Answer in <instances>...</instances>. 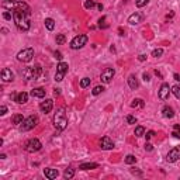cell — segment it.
Listing matches in <instances>:
<instances>
[{
  "instance_id": "cell-4",
  "label": "cell",
  "mask_w": 180,
  "mask_h": 180,
  "mask_svg": "<svg viewBox=\"0 0 180 180\" xmlns=\"http://www.w3.org/2000/svg\"><path fill=\"white\" fill-rule=\"evenodd\" d=\"M37 124H38V117L37 116H30V117H27V118L23 120V122L20 124V131L21 132L30 131V130H33Z\"/></svg>"
},
{
  "instance_id": "cell-1",
  "label": "cell",
  "mask_w": 180,
  "mask_h": 180,
  "mask_svg": "<svg viewBox=\"0 0 180 180\" xmlns=\"http://www.w3.org/2000/svg\"><path fill=\"white\" fill-rule=\"evenodd\" d=\"M30 15H31V9L30 10H14L13 11V20H14L15 25L23 31L30 30Z\"/></svg>"
},
{
  "instance_id": "cell-18",
  "label": "cell",
  "mask_w": 180,
  "mask_h": 180,
  "mask_svg": "<svg viewBox=\"0 0 180 180\" xmlns=\"http://www.w3.org/2000/svg\"><path fill=\"white\" fill-rule=\"evenodd\" d=\"M14 100L17 101L19 104H24V103H27V101H28V94L25 92L17 93V94H15V97H14Z\"/></svg>"
},
{
  "instance_id": "cell-17",
  "label": "cell",
  "mask_w": 180,
  "mask_h": 180,
  "mask_svg": "<svg viewBox=\"0 0 180 180\" xmlns=\"http://www.w3.org/2000/svg\"><path fill=\"white\" fill-rule=\"evenodd\" d=\"M44 174H45V177H48L49 180H52V179H56L59 173H58V170H56V169L46 168V169H44Z\"/></svg>"
},
{
  "instance_id": "cell-37",
  "label": "cell",
  "mask_w": 180,
  "mask_h": 180,
  "mask_svg": "<svg viewBox=\"0 0 180 180\" xmlns=\"http://www.w3.org/2000/svg\"><path fill=\"white\" fill-rule=\"evenodd\" d=\"M127 122H128V124H135V122H137V118H135L134 116H127Z\"/></svg>"
},
{
  "instance_id": "cell-31",
  "label": "cell",
  "mask_w": 180,
  "mask_h": 180,
  "mask_svg": "<svg viewBox=\"0 0 180 180\" xmlns=\"http://www.w3.org/2000/svg\"><path fill=\"white\" fill-rule=\"evenodd\" d=\"M65 41H66V37H65L64 34H58V35H56V44H58V45H62Z\"/></svg>"
},
{
  "instance_id": "cell-13",
  "label": "cell",
  "mask_w": 180,
  "mask_h": 180,
  "mask_svg": "<svg viewBox=\"0 0 180 180\" xmlns=\"http://www.w3.org/2000/svg\"><path fill=\"white\" fill-rule=\"evenodd\" d=\"M100 148H101V149H104V151L113 149V148H114L113 139H111V138H108V137H103L100 139Z\"/></svg>"
},
{
  "instance_id": "cell-35",
  "label": "cell",
  "mask_w": 180,
  "mask_h": 180,
  "mask_svg": "<svg viewBox=\"0 0 180 180\" xmlns=\"http://www.w3.org/2000/svg\"><path fill=\"white\" fill-rule=\"evenodd\" d=\"M94 6H96V3L93 0H86L85 2V9H93Z\"/></svg>"
},
{
  "instance_id": "cell-3",
  "label": "cell",
  "mask_w": 180,
  "mask_h": 180,
  "mask_svg": "<svg viewBox=\"0 0 180 180\" xmlns=\"http://www.w3.org/2000/svg\"><path fill=\"white\" fill-rule=\"evenodd\" d=\"M42 73V68L40 65H34V66H30V68H25L24 72H23V76L25 77L27 80H31V79H38Z\"/></svg>"
},
{
  "instance_id": "cell-19",
  "label": "cell",
  "mask_w": 180,
  "mask_h": 180,
  "mask_svg": "<svg viewBox=\"0 0 180 180\" xmlns=\"http://www.w3.org/2000/svg\"><path fill=\"white\" fill-rule=\"evenodd\" d=\"M30 94L33 96V97H40V99H42V97H45V89H42V87L33 89Z\"/></svg>"
},
{
  "instance_id": "cell-50",
  "label": "cell",
  "mask_w": 180,
  "mask_h": 180,
  "mask_svg": "<svg viewBox=\"0 0 180 180\" xmlns=\"http://www.w3.org/2000/svg\"><path fill=\"white\" fill-rule=\"evenodd\" d=\"M97 7H99V10H100V11L103 10V4H97Z\"/></svg>"
},
{
  "instance_id": "cell-45",
  "label": "cell",
  "mask_w": 180,
  "mask_h": 180,
  "mask_svg": "<svg viewBox=\"0 0 180 180\" xmlns=\"http://www.w3.org/2000/svg\"><path fill=\"white\" fill-rule=\"evenodd\" d=\"M131 173H132V174H138V176H141V174H142V173H141V172L135 170V168H134V169H131Z\"/></svg>"
},
{
  "instance_id": "cell-29",
  "label": "cell",
  "mask_w": 180,
  "mask_h": 180,
  "mask_svg": "<svg viewBox=\"0 0 180 180\" xmlns=\"http://www.w3.org/2000/svg\"><path fill=\"white\" fill-rule=\"evenodd\" d=\"M134 134H135V137H142V135L145 134V128L139 125V127H137V128H135V132H134Z\"/></svg>"
},
{
  "instance_id": "cell-25",
  "label": "cell",
  "mask_w": 180,
  "mask_h": 180,
  "mask_svg": "<svg viewBox=\"0 0 180 180\" xmlns=\"http://www.w3.org/2000/svg\"><path fill=\"white\" fill-rule=\"evenodd\" d=\"M75 176V170H73V169H66V170H65L64 172V177H65V179H72V177H73Z\"/></svg>"
},
{
  "instance_id": "cell-26",
  "label": "cell",
  "mask_w": 180,
  "mask_h": 180,
  "mask_svg": "<svg viewBox=\"0 0 180 180\" xmlns=\"http://www.w3.org/2000/svg\"><path fill=\"white\" fill-rule=\"evenodd\" d=\"M124 162L127 163V165H132V163H135V162H137V158H135L134 155H128V156H125Z\"/></svg>"
},
{
  "instance_id": "cell-8",
  "label": "cell",
  "mask_w": 180,
  "mask_h": 180,
  "mask_svg": "<svg viewBox=\"0 0 180 180\" xmlns=\"http://www.w3.org/2000/svg\"><path fill=\"white\" fill-rule=\"evenodd\" d=\"M33 58H34L33 48H25L17 54V61H20V62H30Z\"/></svg>"
},
{
  "instance_id": "cell-16",
  "label": "cell",
  "mask_w": 180,
  "mask_h": 180,
  "mask_svg": "<svg viewBox=\"0 0 180 180\" xmlns=\"http://www.w3.org/2000/svg\"><path fill=\"white\" fill-rule=\"evenodd\" d=\"M141 21H142V14H141V13H134V14H131L128 17V23L132 25L139 24Z\"/></svg>"
},
{
  "instance_id": "cell-12",
  "label": "cell",
  "mask_w": 180,
  "mask_h": 180,
  "mask_svg": "<svg viewBox=\"0 0 180 180\" xmlns=\"http://www.w3.org/2000/svg\"><path fill=\"white\" fill-rule=\"evenodd\" d=\"M169 94H170V86L168 83H163L160 86V89H159V99L160 100H168Z\"/></svg>"
},
{
  "instance_id": "cell-39",
  "label": "cell",
  "mask_w": 180,
  "mask_h": 180,
  "mask_svg": "<svg viewBox=\"0 0 180 180\" xmlns=\"http://www.w3.org/2000/svg\"><path fill=\"white\" fill-rule=\"evenodd\" d=\"M54 55H55V58L58 59V61H62V58H64V56H62V54L59 51H55V52H54Z\"/></svg>"
},
{
  "instance_id": "cell-9",
  "label": "cell",
  "mask_w": 180,
  "mask_h": 180,
  "mask_svg": "<svg viewBox=\"0 0 180 180\" xmlns=\"http://www.w3.org/2000/svg\"><path fill=\"white\" fill-rule=\"evenodd\" d=\"M68 64L66 62H59L58 66H56V75H55V80L56 82H62L65 77V75H66L68 72Z\"/></svg>"
},
{
  "instance_id": "cell-14",
  "label": "cell",
  "mask_w": 180,
  "mask_h": 180,
  "mask_svg": "<svg viewBox=\"0 0 180 180\" xmlns=\"http://www.w3.org/2000/svg\"><path fill=\"white\" fill-rule=\"evenodd\" d=\"M52 107H54V100H51V99H46L45 101H42V103L40 104V110L42 111V113L48 114V113H51Z\"/></svg>"
},
{
  "instance_id": "cell-43",
  "label": "cell",
  "mask_w": 180,
  "mask_h": 180,
  "mask_svg": "<svg viewBox=\"0 0 180 180\" xmlns=\"http://www.w3.org/2000/svg\"><path fill=\"white\" fill-rule=\"evenodd\" d=\"M6 111H7V107L6 106L0 107V114H2V116H4V114H6Z\"/></svg>"
},
{
  "instance_id": "cell-49",
  "label": "cell",
  "mask_w": 180,
  "mask_h": 180,
  "mask_svg": "<svg viewBox=\"0 0 180 180\" xmlns=\"http://www.w3.org/2000/svg\"><path fill=\"white\" fill-rule=\"evenodd\" d=\"M155 73H156V76H159V77H162V75H160V72H158V70H155Z\"/></svg>"
},
{
  "instance_id": "cell-46",
  "label": "cell",
  "mask_w": 180,
  "mask_h": 180,
  "mask_svg": "<svg viewBox=\"0 0 180 180\" xmlns=\"http://www.w3.org/2000/svg\"><path fill=\"white\" fill-rule=\"evenodd\" d=\"M173 77H174V80L180 82V75H179V73H174V75H173Z\"/></svg>"
},
{
  "instance_id": "cell-44",
  "label": "cell",
  "mask_w": 180,
  "mask_h": 180,
  "mask_svg": "<svg viewBox=\"0 0 180 180\" xmlns=\"http://www.w3.org/2000/svg\"><path fill=\"white\" fill-rule=\"evenodd\" d=\"M143 80H145V82H149L151 80V76L148 73H143Z\"/></svg>"
},
{
  "instance_id": "cell-11",
  "label": "cell",
  "mask_w": 180,
  "mask_h": 180,
  "mask_svg": "<svg viewBox=\"0 0 180 180\" xmlns=\"http://www.w3.org/2000/svg\"><path fill=\"white\" fill-rule=\"evenodd\" d=\"M179 159H180V147H174L173 149H170L169 153L166 155V160L170 162V163L179 160Z\"/></svg>"
},
{
  "instance_id": "cell-20",
  "label": "cell",
  "mask_w": 180,
  "mask_h": 180,
  "mask_svg": "<svg viewBox=\"0 0 180 180\" xmlns=\"http://www.w3.org/2000/svg\"><path fill=\"white\" fill-rule=\"evenodd\" d=\"M162 113H163V117H165V118H173V117H174V111H173V108H172V107H169V106L163 107Z\"/></svg>"
},
{
  "instance_id": "cell-30",
  "label": "cell",
  "mask_w": 180,
  "mask_h": 180,
  "mask_svg": "<svg viewBox=\"0 0 180 180\" xmlns=\"http://www.w3.org/2000/svg\"><path fill=\"white\" fill-rule=\"evenodd\" d=\"M131 107H143V100H141V99H135V100H132Z\"/></svg>"
},
{
  "instance_id": "cell-28",
  "label": "cell",
  "mask_w": 180,
  "mask_h": 180,
  "mask_svg": "<svg viewBox=\"0 0 180 180\" xmlns=\"http://www.w3.org/2000/svg\"><path fill=\"white\" fill-rule=\"evenodd\" d=\"M162 55H163V49L162 48H156L152 51V56H155V58H160Z\"/></svg>"
},
{
  "instance_id": "cell-15",
  "label": "cell",
  "mask_w": 180,
  "mask_h": 180,
  "mask_svg": "<svg viewBox=\"0 0 180 180\" xmlns=\"http://www.w3.org/2000/svg\"><path fill=\"white\" fill-rule=\"evenodd\" d=\"M2 79H3V82H11V80L14 79V75H13V72L10 69L4 68V69L2 70Z\"/></svg>"
},
{
  "instance_id": "cell-34",
  "label": "cell",
  "mask_w": 180,
  "mask_h": 180,
  "mask_svg": "<svg viewBox=\"0 0 180 180\" xmlns=\"http://www.w3.org/2000/svg\"><path fill=\"white\" fill-rule=\"evenodd\" d=\"M172 92H173V94L176 96L177 99H180V85H176L172 87Z\"/></svg>"
},
{
  "instance_id": "cell-33",
  "label": "cell",
  "mask_w": 180,
  "mask_h": 180,
  "mask_svg": "<svg viewBox=\"0 0 180 180\" xmlns=\"http://www.w3.org/2000/svg\"><path fill=\"white\" fill-rule=\"evenodd\" d=\"M103 92H104V87H103V86H96V87L92 90V93H93L94 96L100 94V93H103Z\"/></svg>"
},
{
  "instance_id": "cell-32",
  "label": "cell",
  "mask_w": 180,
  "mask_h": 180,
  "mask_svg": "<svg viewBox=\"0 0 180 180\" xmlns=\"http://www.w3.org/2000/svg\"><path fill=\"white\" fill-rule=\"evenodd\" d=\"M172 135H173L174 138H180V125H174L173 127V132H172Z\"/></svg>"
},
{
  "instance_id": "cell-7",
  "label": "cell",
  "mask_w": 180,
  "mask_h": 180,
  "mask_svg": "<svg viewBox=\"0 0 180 180\" xmlns=\"http://www.w3.org/2000/svg\"><path fill=\"white\" fill-rule=\"evenodd\" d=\"M41 147H42V143L40 142V139L33 138V139H30L27 143H25L24 149L27 151V152H30V153H34V152H38V151L41 149Z\"/></svg>"
},
{
  "instance_id": "cell-47",
  "label": "cell",
  "mask_w": 180,
  "mask_h": 180,
  "mask_svg": "<svg viewBox=\"0 0 180 180\" xmlns=\"http://www.w3.org/2000/svg\"><path fill=\"white\" fill-rule=\"evenodd\" d=\"M138 59H139V61H145V59H147V55H139Z\"/></svg>"
},
{
  "instance_id": "cell-23",
  "label": "cell",
  "mask_w": 180,
  "mask_h": 180,
  "mask_svg": "<svg viewBox=\"0 0 180 180\" xmlns=\"http://www.w3.org/2000/svg\"><path fill=\"white\" fill-rule=\"evenodd\" d=\"M45 27L46 30L52 31L54 28H55V21H54V19H45Z\"/></svg>"
},
{
  "instance_id": "cell-40",
  "label": "cell",
  "mask_w": 180,
  "mask_h": 180,
  "mask_svg": "<svg viewBox=\"0 0 180 180\" xmlns=\"http://www.w3.org/2000/svg\"><path fill=\"white\" fill-rule=\"evenodd\" d=\"M152 149H153V145H152V143H145V151L151 152Z\"/></svg>"
},
{
  "instance_id": "cell-21",
  "label": "cell",
  "mask_w": 180,
  "mask_h": 180,
  "mask_svg": "<svg viewBox=\"0 0 180 180\" xmlns=\"http://www.w3.org/2000/svg\"><path fill=\"white\" fill-rule=\"evenodd\" d=\"M128 85H130V87L131 89H138V86H139V83H138V79H137V76L135 75H130V77H128Z\"/></svg>"
},
{
  "instance_id": "cell-48",
  "label": "cell",
  "mask_w": 180,
  "mask_h": 180,
  "mask_svg": "<svg viewBox=\"0 0 180 180\" xmlns=\"http://www.w3.org/2000/svg\"><path fill=\"white\" fill-rule=\"evenodd\" d=\"M54 96H59V89H55V92H54Z\"/></svg>"
},
{
  "instance_id": "cell-5",
  "label": "cell",
  "mask_w": 180,
  "mask_h": 180,
  "mask_svg": "<svg viewBox=\"0 0 180 180\" xmlns=\"http://www.w3.org/2000/svg\"><path fill=\"white\" fill-rule=\"evenodd\" d=\"M4 9H13V10H30V6L21 0H9L3 3Z\"/></svg>"
},
{
  "instance_id": "cell-42",
  "label": "cell",
  "mask_w": 180,
  "mask_h": 180,
  "mask_svg": "<svg viewBox=\"0 0 180 180\" xmlns=\"http://www.w3.org/2000/svg\"><path fill=\"white\" fill-rule=\"evenodd\" d=\"M3 17H4L6 20H11V14H10L9 11H4V13H3Z\"/></svg>"
},
{
  "instance_id": "cell-2",
  "label": "cell",
  "mask_w": 180,
  "mask_h": 180,
  "mask_svg": "<svg viewBox=\"0 0 180 180\" xmlns=\"http://www.w3.org/2000/svg\"><path fill=\"white\" fill-rule=\"evenodd\" d=\"M54 127H55L58 131H64L65 128H66L68 125V118H66V113H65V108L64 107H61V108H58L55 113V116H54Z\"/></svg>"
},
{
  "instance_id": "cell-36",
  "label": "cell",
  "mask_w": 180,
  "mask_h": 180,
  "mask_svg": "<svg viewBox=\"0 0 180 180\" xmlns=\"http://www.w3.org/2000/svg\"><path fill=\"white\" fill-rule=\"evenodd\" d=\"M148 2H149V0H137V2H135V4H137V7H143L145 4L148 3Z\"/></svg>"
},
{
  "instance_id": "cell-10",
  "label": "cell",
  "mask_w": 180,
  "mask_h": 180,
  "mask_svg": "<svg viewBox=\"0 0 180 180\" xmlns=\"http://www.w3.org/2000/svg\"><path fill=\"white\" fill-rule=\"evenodd\" d=\"M114 75H116V70H114L113 68H106V69L101 72L100 79H101L103 83H110L111 79L114 77Z\"/></svg>"
},
{
  "instance_id": "cell-22",
  "label": "cell",
  "mask_w": 180,
  "mask_h": 180,
  "mask_svg": "<svg viewBox=\"0 0 180 180\" xmlns=\"http://www.w3.org/2000/svg\"><path fill=\"white\" fill-rule=\"evenodd\" d=\"M99 165L97 163H82L79 166L80 170H92V169H97Z\"/></svg>"
},
{
  "instance_id": "cell-41",
  "label": "cell",
  "mask_w": 180,
  "mask_h": 180,
  "mask_svg": "<svg viewBox=\"0 0 180 180\" xmlns=\"http://www.w3.org/2000/svg\"><path fill=\"white\" fill-rule=\"evenodd\" d=\"M153 135H155V132H153V131H148L147 134H145V137H147V139H151Z\"/></svg>"
},
{
  "instance_id": "cell-24",
  "label": "cell",
  "mask_w": 180,
  "mask_h": 180,
  "mask_svg": "<svg viewBox=\"0 0 180 180\" xmlns=\"http://www.w3.org/2000/svg\"><path fill=\"white\" fill-rule=\"evenodd\" d=\"M23 120H24V118H23V116H21V114H15V116L13 117L11 122H13V124H14V125H20V124H21V122H23Z\"/></svg>"
},
{
  "instance_id": "cell-27",
  "label": "cell",
  "mask_w": 180,
  "mask_h": 180,
  "mask_svg": "<svg viewBox=\"0 0 180 180\" xmlns=\"http://www.w3.org/2000/svg\"><path fill=\"white\" fill-rule=\"evenodd\" d=\"M90 82H92V79H90V77H83V79L80 80V87H82V89L87 87V86L90 85Z\"/></svg>"
},
{
  "instance_id": "cell-6",
  "label": "cell",
  "mask_w": 180,
  "mask_h": 180,
  "mask_svg": "<svg viewBox=\"0 0 180 180\" xmlns=\"http://www.w3.org/2000/svg\"><path fill=\"white\" fill-rule=\"evenodd\" d=\"M86 42H87V35H85V34H79L77 37H75L73 40H72V42H70V48L72 49H80L86 45Z\"/></svg>"
},
{
  "instance_id": "cell-38",
  "label": "cell",
  "mask_w": 180,
  "mask_h": 180,
  "mask_svg": "<svg viewBox=\"0 0 180 180\" xmlns=\"http://www.w3.org/2000/svg\"><path fill=\"white\" fill-rule=\"evenodd\" d=\"M99 27H103V28L107 27V24H106V17H101V19L99 20Z\"/></svg>"
}]
</instances>
